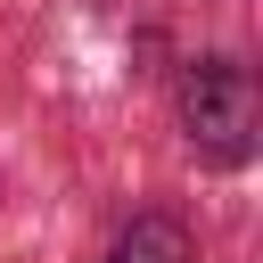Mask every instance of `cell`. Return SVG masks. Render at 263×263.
<instances>
[{
    "label": "cell",
    "mask_w": 263,
    "mask_h": 263,
    "mask_svg": "<svg viewBox=\"0 0 263 263\" xmlns=\"http://www.w3.org/2000/svg\"><path fill=\"white\" fill-rule=\"evenodd\" d=\"M107 263H189V230H181L173 214H140V222L107 247Z\"/></svg>",
    "instance_id": "cell-2"
},
{
    "label": "cell",
    "mask_w": 263,
    "mask_h": 263,
    "mask_svg": "<svg viewBox=\"0 0 263 263\" xmlns=\"http://www.w3.org/2000/svg\"><path fill=\"white\" fill-rule=\"evenodd\" d=\"M255 123H263V107H255V74L238 58H205V66L181 74V132H189L197 156L247 164L255 156Z\"/></svg>",
    "instance_id": "cell-1"
}]
</instances>
